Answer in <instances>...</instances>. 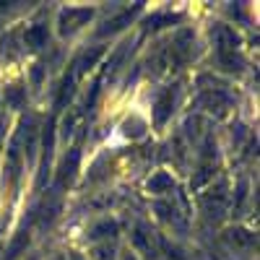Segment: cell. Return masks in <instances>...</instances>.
<instances>
[{
	"label": "cell",
	"mask_w": 260,
	"mask_h": 260,
	"mask_svg": "<svg viewBox=\"0 0 260 260\" xmlns=\"http://www.w3.org/2000/svg\"><path fill=\"white\" fill-rule=\"evenodd\" d=\"M21 99H24V89H18V86H13V89L8 91V102H11L13 107H18V104H21Z\"/></svg>",
	"instance_id": "18"
},
{
	"label": "cell",
	"mask_w": 260,
	"mask_h": 260,
	"mask_svg": "<svg viewBox=\"0 0 260 260\" xmlns=\"http://www.w3.org/2000/svg\"><path fill=\"white\" fill-rule=\"evenodd\" d=\"M26 245H29V234H26V232H21V234H18V240H16V242L11 245V250H8V260H13V257H16L21 250H24Z\"/></svg>",
	"instance_id": "13"
},
{
	"label": "cell",
	"mask_w": 260,
	"mask_h": 260,
	"mask_svg": "<svg viewBox=\"0 0 260 260\" xmlns=\"http://www.w3.org/2000/svg\"><path fill=\"white\" fill-rule=\"evenodd\" d=\"M94 11L91 8H68L60 13V34H71L78 26H83L86 21H91Z\"/></svg>",
	"instance_id": "1"
},
{
	"label": "cell",
	"mask_w": 260,
	"mask_h": 260,
	"mask_svg": "<svg viewBox=\"0 0 260 260\" xmlns=\"http://www.w3.org/2000/svg\"><path fill=\"white\" fill-rule=\"evenodd\" d=\"M143 127H146V125H143L141 120H136V117H133V122H130V120L125 122V136H133V138H136V136H141V133H143Z\"/></svg>",
	"instance_id": "16"
},
{
	"label": "cell",
	"mask_w": 260,
	"mask_h": 260,
	"mask_svg": "<svg viewBox=\"0 0 260 260\" xmlns=\"http://www.w3.org/2000/svg\"><path fill=\"white\" fill-rule=\"evenodd\" d=\"M115 232H117V224L115 221H102V224H96L91 229V237H94V240H102V237H112Z\"/></svg>",
	"instance_id": "12"
},
{
	"label": "cell",
	"mask_w": 260,
	"mask_h": 260,
	"mask_svg": "<svg viewBox=\"0 0 260 260\" xmlns=\"http://www.w3.org/2000/svg\"><path fill=\"white\" fill-rule=\"evenodd\" d=\"M73 260H81V257H78V255H76V257H73Z\"/></svg>",
	"instance_id": "21"
},
{
	"label": "cell",
	"mask_w": 260,
	"mask_h": 260,
	"mask_svg": "<svg viewBox=\"0 0 260 260\" xmlns=\"http://www.w3.org/2000/svg\"><path fill=\"white\" fill-rule=\"evenodd\" d=\"M73 91H76V76H73V73H68V76L62 78V86H60L57 107H65V102H68V99L73 96Z\"/></svg>",
	"instance_id": "11"
},
{
	"label": "cell",
	"mask_w": 260,
	"mask_h": 260,
	"mask_svg": "<svg viewBox=\"0 0 260 260\" xmlns=\"http://www.w3.org/2000/svg\"><path fill=\"white\" fill-rule=\"evenodd\" d=\"M229 234H232V242H237V245H252L255 242V237L250 232H245V229H234Z\"/></svg>",
	"instance_id": "15"
},
{
	"label": "cell",
	"mask_w": 260,
	"mask_h": 260,
	"mask_svg": "<svg viewBox=\"0 0 260 260\" xmlns=\"http://www.w3.org/2000/svg\"><path fill=\"white\" fill-rule=\"evenodd\" d=\"M122 260H138V257H136L133 252H130V250H125V252H122Z\"/></svg>",
	"instance_id": "19"
},
{
	"label": "cell",
	"mask_w": 260,
	"mask_h": 260,
	"mask_svg": "<svg viewBox=\"0 0 260 260\" xmlns=\"http://www.w3.org/2000/svg\"><path fill=\"white\" fill-rule=\"evenodd\" d=\"M94 260H115V257H112V247H110V245L94 247Z\"/></svg>",
	"instance_id": "17"
},
{
	"label": "cell",
	"mask_w": 260,
	"mask_h": 260,
	"mask_svg": "<svg viewBox=\"0 0 260 260\" xmlns=\"http://www.w3.org/2000/svg\"><path fill=\"white\" fill-rule=\"evenodd\" d=\"M146 187H148V192H167V190L175 187V182H172V177L167 175V172H156V175L148 180Z\"/></svg>",
	"instance_id": "9"
},
{
	"label": "cell",
	"mask_w": 260,
	"mask_h": 260,
	"mask_svg": "<svg viewBox=\"0 0 260 260\" xmlns=\"http://www.w3.org/2000/svg\"><path fill=\"white\" fill-rule=\"evenodd\" d=\"M136 13H138V6H136L133 11H125V13H120V16H115L112 21H107V24H104V29H102L99 34L104 37V34H112V31H117V29H122L125 24H130V18H133Z\"/></svg>",
	"instance_id": "8"
},
{
	"label": "cell",
	"mask_w": 260,
	"mask_h": 260,
	"mask_svg": "<svg viewBox=\"0 0 260 260\" xmlns=\"http://www.w3.org/2000/svg\"><path fill=\"white\" fill-rule=\"evenodd\" d=\"M26 45L31 47V50H39V47H45L47 45V26L45 24H37V26H31L29 31H26Z\"/></svg>",
	"instance_id": "6"
},
{
	"label": "cell",
	"mask_w": 260,
	"mask_h": 260,
	"mask_svg": "<svg viewBox=\"0 0 260 260\" xmlns=\"http://www.w3.org/2000/svg\"><path fill=\"white\" fill-rule=\"evenodd\" d=\"M161 250L167 252V260H190L180 247H175V245H169V242H161Z\"/></svg>",
	"instance_id": "14"
},
{
	"label": "cell",
	"mask_w": 260,
	"mask_h": 260,
	"mask_svg": "<svg viewBox=\"0 0 260 260\" xmlns=\"http://www.w3.org/2000/svg\"><path fill=\"white\" fill-rule=\"evenodd\" d=\"M39 78H42V65H37V71H34V83H39Z\"/></svg>",
	"instance_id": "20"
},
{
	"label": "cell",
	"mask_w": 260,
	"mask_h": 260,
	"mask_svg": "<svg viewBox=\"0 0 260 260\" xmlns=\"http://www.w3.org/2000/svg\"><path fill=\"white\" fill-rule=\"evenodd\" d=\"M175 96H177V91L172 89V86L159 94V99H156V104H154V122H156V125H164V122L169 120L172 107H175Z\"/></svg>",
	"instance_id": "2"
},
{
	"label": "cell",
	"mask_w": 260,
	"mask_h": 260,
	"mask_svg": "<svg viewBox=\"0 0 260 260\" xmlns=\"http://www.w3.org/2000/svg\"><path fill=\"white\" fill-rule=\"evenodd\" d=\"M102 55H104V47H94L91 52H86V55H83V57H81V60L73 65V68H76V73H73V76H83L86 71H91Z\"/></svg>",
	"instance_id": "5"
},
{
	"label": "cell",
	"mask_w": 260,
	"mask_h": 260,
	"mask_svg": "<svg viewBox=\"0 0 260 260\" xmlns=\"http://www.w3.org/2000/svg\"><path fill=\"white\" fill-rule=\"evenodd\" d=\"M76 167H78V151H71V156H65V161L60 167V185L71 182V177L76 175Z\"/></svg>",
	"instance_id": "10"
},
{
	"label": "cell",
	"mask_w": 260,
	"mask_h": 260,
	"mask_svg": "<svg viewBox=\"0 0 260 260\" xmlns=\"http://www.w3.org/2000/svg\"><path fill=\"white\" fill-rule=\"evenodd\" d=\"M133 247H136V250H141L148 260H154V257H156V245H154V237H151V232H148L143 224H138V226L133 229Z\"/></svg>",
	"instance_id": "3"
},
{
	"label": "cell",
	"mask_w": 260,
	"mask_h": 260,
	"mask_svg": "<svg viewBox=\"0 0 260 260\" xmlns=\"http://www.w3.org/2000/svg\"><path fill=\"white\" fill-rule=\"evenodd\" d=\"M52 143H55V122L47 120L45 136H42V151H45V164H42V172H47V164H50V156H52Z\"/></svg>",
	"instance_id": "7"
},
{
	"label": "cell",
	"mask_w": 260,
	"mask_h": 260,
	"mask_svg": "<svg viewBox=\"0 0 260 260\" xmlns=\"http://www.w3.org/2000/svg\"><path fill=\"white\" fill-rule=\"evenodd\" d=\"M172 55H175L177 62H185V60L192 55V34H190V31H182V34L175 39V45H172Z\"/></svg>",
	"instance_id": "4"
}]
</instances>
